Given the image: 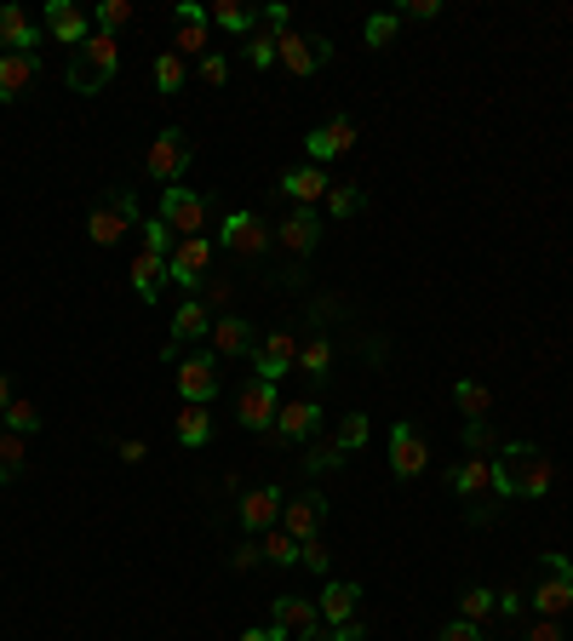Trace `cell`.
<instances>
[{"mask_svg":"<svg viewBox=\"0 0 573 641\" xmlns=\"http://www.w3.org/2000/svg\"><path fill=\"white\" fill-rule=\"evenodd\" d=\"M493 482H499V498H545L556 482V464L533 442H504L493 458Z\"/></svg>","mask_w":573,"mask_h":641,"instance_id":"obj_1","label":"cell"},{"mask_svg":"<svg viewBox=\"0 0 573 641\" xmlns=\"http://www.w3.org/2000/svg\"><path fill=\"white\" fill-rule=\"evenodd\" d=\"M115 70H121V46H115V35H92L75 46V58H70V70H63V81H70L75 92H104L110 81H115Z\"/></svg>","mask_w":573,"mask_h":641,"instance_id":"obj_2","label":"cell"},{"mask_svg":"<svg viewBox=\"0 0 573 641\" xmlns=\"http://www.w3.org/2000/svg\"><path fill=\"white\" fill-rule=\"evenodd\" d=\"M448 482H453V493L464 498V516L477 521V527L493 521V510L504 504V498H499V482H493V458H464Z\"/></svg>","mask_w":573,"mask_h":641,"instance_id":"obj_3","label":"cell"},{"mask_svg":"<svg viewBox=\"0 0 573 641\" xmlns=\"http://www.w3.org/2000/svg\"><path fill=\"white\" fill-rule=\"evenodd\" d=\"M533 607H539V619H562L573 607V561L567 556H539V567H533Z\"/></svg>","mask_w":573,"mask_h":641,"instance_id":"obj_4","label":"cell"},{"mask_svg":"<svg viewBox=\"0 0 573 641\" xmlns=\"http://www.w3.org/2000/svg\"><path fill=\"white\" fill-rule=\"evenodd\" d=\"M144 218H139V200H132V189H110L104 200L92 207V218H86V241L92 247H115L126 229H139Z\"/></svg>","mask_w":573,"mask_h":641,"instance_id":"obj_5","label":"cell"},{"mask_svg":"<svg viewBox=\"0 0 573 641\" xmlns=\"http://www.w3.org/2000/svg\"><path fill=\"white\" fill-rule=\"evenodd\" d=\"M190 166H195V138L178 126H166L161 138H150V178L166 184V189H178L190 178Z\"/></svg>","mask_w":573,"mask_h":641,"instance_id":"obj_6","label":"cell"},{"mask_svg":"<svg viewBox=\"0 0 573 641\" xmlns=\"http://www.w3.org/2000/svg\"><path fill=\"white\" fill-rule=\"evenodd\" d=\"M178 395H184V407H207L218 395V355L213 350H184L178 355Z\"/></svg>","mask_w":573,"mask_h":641,"instance_id":"obj_7","label":"cell"},{"mask_svg":"<svg viewBox=\"0 0 573 641\" xmlns=\"http://www.w3.org/2000/svg\"><path fill=\"white\" fill-rule=\"evenodd\" d=\"M269 241H276V229H269L258 213H229V218L218 224V247L235 252V258H264Z\"/></svg>","mask_w":573,"mask_h":641,"instance_id":"obj_8","label":"cell"},{"mask_svg":"<svg viewBox=\"0 0 573 641\" xmlns=\"http://www.w3.org/2000/svg\"><path fill=\"white\" fill-rule=\"evenodd\" d=\"M207 263H213V241L207 235H195V241H178L173 252H166V281H178L190 292L207 287Z\"/></svg>","mask_w":573,"mask_h":641,"instance_id":"obj_9","label":"cell"},{"mask_svg":"<svg viewBox=\"0 0 573 641\" xmlns=\"http://www.w3.org/2000/svg\"><path fill=\"white\" fill-rule=\"evenodd\" d=\"M161 224L173 229L178 241H195V235L207 229V200L190 195L184 184H178V189H166V200H161Z\"/></svg>","mask_w":573,"mask_h":641,"instance_id":"obj_10","label":"cell"},{"mask_svg":"<svg viewBox=\"0 0 573 641\" xmlns=\"http://www.w3.org/2000/svg\"><path fill=\"white\" fill-rule=\"evenodd\" d=\"M327 58H332V41H327V35H293V29H287L282 46H276V63H282L287 75H316Z\"/></svg>","mask_w":573,"mask_h":641,"instance_id":"obj_11","label":"cell"},{"mask_svg":"<svg viewBox=\"0 0 573 641\" xmlns=\"http://www.w3.org/2000/svg\"><path fill=\"white\" fill-rule=\"evenodd\" d=\"M276 413H282L276 384H264V379L242 384V395H235V418H242L247 430H276Z\"/></svg>","mask_w":573,"mask_h":641,"instance_id":"obj_12","label":"cell"},{"mask_svg":"<svg viewBox=\"0 0 573 641\" xmlns=\"http://www.w3.org/2000/svg\"><path fill=\"white\" fill-rule=\"evenodd\" d=\"M253 366L264 384H276L287 366H298V339L293 332H264V339H253Z\"/></svg>","mask_w":573,"mask_h":641,"instance_id":"obj_13","label":"cell"},{"mask_svg":"<svg viewBox=\"0 0 573 641\" xmlns=\"http://www.w3.org/2000/svg\"><path fill=\"white\" fill-rule=\"evenodd\" d=\"M316 241H321V218H316L310 207H293V213L276 224V247H282L287 258H310Z\"/></svg>","mask_w":573,"mask_h":641,"instance_id":"obj_14","label":"cell"},{"mask_svg":"<svg viewBox=\"0 0 573 641\" xmlns=\"http://www.w3.org/2000/svg\"><path fill=\"white\" fill-rule=\"evenodd\" d=\"M424 464H430L424 435H419L413 424H396V430H390V469H396L401 482H413V476H424Z\"/></svg>","mask_w":573,"mask_h":641,"instance_id":"obj_15","label":"cell"},{"mask_svg":"<svg viewBox=\"0 0 573 641\" xmlns=\"http://www.w3.org/2000/svg\"><path fill=\"white\" fill-rule=\"evenodd\" d=\"M305 149H310V166H321V161H332V155H350V149H356V121H350V115L321 121L310 138H305Z\"/></svg>","mask_w":573,"mask_h":641,"instance_id":"obj_16","label":"cell"},{"mask_svg":"<svg viewBox=\"0 0 573 641\" xmlns=\"http://www.w3.org/2000/svg\"><path fill=\"white\" fill-rule=\"evenodd\" d=\"M321 521H327V498L321 493H298V498L282 504V527L298 538V545H310V538L321 533Z\"/></svg>","mask_w":573,"mask_h":641,"instance_id":"obj_17","label":"cell"},{"mask_svg":"<svg viewBox=\"0 0 573 641\" xmlns=\"http://www.w3.org/2000/svg\"><path fill=\"white\" fill-rule=\"evenodd\" d=\"M207 332H213L207 303H201V298L178 303V316H173V344H166V361H178V355H184V344H201Z\"/></svg>","mask_w":573,"mask_h":641,"instance_id":"obj_18","label":"cell"},{"mask_svg":"<svg viewBox=\"0 0 573 641\" xmlns=\"http://www.w3.org/2000/svg\"><path fill=\"white\" fill-rule=\"evenodd\" d=\"M35 75H41V58L35 52H0V104L23 97L29 86H35Z\"/></svg>","mask_w":573,"mask_h":641,"instance_id":"obj_19","label":"cell"},{"mask_svg":"<svg viewBox=\"0 0 573 641\" xmlns=\"http://www.w3.org/2000/svg\"><path fill=\"white\" fill-rule=\"evenodd\" d=\"M41 29H47L52 41H63V46H81V41L92 35V18H86L81 7H70V0H52L47 18H41Z\"/></svg>","mask_w":573,"mask_h":641,"instance_id":"obj_20","label":"cell"},{"mask_svg":"<svg viewBox=\"0 0 573 641\" xmlns=\"http://www.w3.org/2000/svg\"><path fill=\"white\" fill-rule=\"evenodd\" d=\"M178 18V41H173V52L178 58H207V7H195V0H184V7L173 12Z\"/></svg>","mask_w":573,"mask_h":641,"instance_id":"obj_21","label":"cell"},{"mask_svg":"<svg viewBox=\"0 0 573 641\" xmlns=\"http://www.w3.org/2000/svg\"><path fill=\"white\" fill-rule=\"evenodd\" d=\"M356 601H361V590H356L350 579H327V590H321V601H316V613H321L327 630H345V624L356 619Z\"/></svg>","mask_w":573,"mask_h":641,"instance_id":"obj_22","label":"cell"},{"mask_svg":"<svg viewBox=\"0 0 573 641\" xmlns=\"http://www.w3.org/2000/svg\"><path fill=\"white\" fill-rule=\"evenodd\" d=\"M316 430H321V401H282V413H276L282 442H310Z\"/></svg>","mask_w":573,"mask_h":641,"instance_id":"obj_23","label":"cell"},{"mask_svg":"<svg viewBox=\"0 0 573 641\" xmlns=\"http://www.w3.org/2000/svg\"><path fill=\"white\" fill-rule=\"evenodd\" d=\"M282 487H253V493H242V527L247 533H269L282 521Z\"/></svg>","mask_w":573,"mask_h":641,"instance_id":"obj_24","label":"cell"},{"mask_svg":"<svg viewBox=\"0 0 573 641\" xmlns=\"http://www.w3.org/2000/svg\"><path fill=\"white\" fill-rule=\"evenodd\" d=\"M327 189H332V184H327L321 166H293V173L282 178V195L293 200V207H310V213L327 200Z\"/></svg>","mask_w":573,"mask_h":641,"instance_id":"obj_25","label":"cell"},{"mask_svg":"<svg viewBox=\"0 0 573 641\" xmlns=\"http://www.w3.org/2000/svg\"><path fill=\"white\" fill-rule=\"evenodd\" d=\"M269 619H276V630H287L293 641H298V635H310V630L321 624V613H316V601H310V596H276Z\"/></svg>","mask_w":573,"mask_h":641,"instance_id":"obj_26","label":"cell"},{"mask_svg":"<svg viewBox=\"0 0 573 641\" xmlns=\"http://www.w3.org/2000/svg\"><path fill=\"white\" fill-rule=\"evenodd\" d=\"M0 46L7 52H35L41 46V29L29 23L23 7H0Z\"/></svg>","mask_w":573,"mask_h":641,"instance_id":"obj_27","label":"cell"},{"mask_svg":"<svg viewBox=\"0 0 573 641\" xmlns=\"http://www.w3.org/2000/svg\"><path fill=\"white\" fill-rule=\"evenodd\" d=\"M207 339H213V355H242V350L253 355V321H242V316H218Z\"/></svg>","mask_w":573,"mask_h":641,"instance_id":"obj_28","label":"cell"},{"mask_svg":"<svg viewBox=\"0 0 573 641\" xmlns=\"http://www.w3.org/2000/svg\"><path fill=\"white\" fill-rule=\"evenodd\" d=\"M161 287H166V258L144 247L139 258H132V292H139L144 303H155V298H161Z\"/></svg>","mask_w":573,"mask_h":641,"instance_id":"obj_29","label":"cell"},{"mask_svg":"<svg viewBox=\"0 0 573 641\" xmlns=\"http://www.w3.org/2000/svg\"><path fill=\"white\" fill-rule=\"evenodd\" d=\"M173 435H178V447H207L213 442V413L207 407H184L178 424H173Z\"/></svg>","mask_w":573,"mask_h":641,"instance_id":"obj_30","label":"cell"},{"mask_svg":"<svg viewBox=\"0 0 573 641\" xmlns=\"http://www.w3.org/2000/svg\"><path fill=\"white\" fill-rule=\"evenodd\" d=\"M453 401H459L464 424H477V418L493 413V395H488V384H477V379H459V384H453Z\"/></svg>","mask_w":573,"mask_h":641,"instance_id":"obj_31","label":"cell"},{"mask_svg":"<svg viewBox=\"0 0 573 641\" xmlns=\"http://www.w3.org/2000/svg\"><path fill=\"white\" fill-rule=\"evenodd\" d=\"M207 18H213L218 29H229V35H253V29H258V18H253L247 7H235V0H218V7H207Z\"/></svg>","mask_w":573,"mask_h":641,"instance_id":"obj_32","label":"cell"},{"mask_svg":"<svg viewBox=\"0 0 573 641\" xmlns=\"http://www.w3.org/2000/svg\"><path fill=\"white\" fill-rule=\"evenodd\" d=\"M298 373H310L316 384L332 373V344L327 339H310V344H298Z\"/></svg>","mask_w":573,"mask_h":641,"instance_id":"obj_33","label":"cell"},{"mask_svg":"<svg viewBox=\"0 0 573 641\" xmlns=\"http://www.w3.org/2000/svg\"><path fill=\"white\" fill-rule=\"evenodd\" d=\"M258 550H264V561L293 567V561H298V538H293L287 527H276V533H264V538H258Z\"/></svg>","mask_w":573,"mask_h":641,"instance_id":"obj_34","label":"cell"},{"mask_svg":"<svg viewBox=\"0 0 573 641\" xmlns=\"http://www.w3.org/2000/svg\"><path fill=\"white\" fill-rule=\"evenodd\" d=\"M276 46H282V35L258 23L253 35H247V63H253V70H269V63H276Z\"/></svg>","mask_w":573,"mask_h":641,"instance_id":"obj_35","label":"cell"},{"mask_svg":"<svg viewBox=\"0 0 573 641\" xmlns=\"http://www.w3.org/2000/svg\"><path fill=\"white\" fill-rule=\"evenodd\" d=\"M184 81H190V63H184L178 52H161V58H155V86H161V92H184Z\"/></svg>","mask_w":573,"mask_h":641,"instance_id":"obj_36","label":"cell"},{"mask_svg":"<svg viewBox=\"0 0 573 641\" xmlns=\"http://www.w3.org/2000/svg\"><path fill=\"white\" fill-rule=\"evenodd\" d=\"M126 23H132V0H104V7L92 12L98 35H115V29H126Z\"/></svg>","mask_w":573,"mask_h":641,"instance_id":"obj_37","label":"cell"},{"mask_svg":"<svg viewBox=\"0 0 573 641\" xmlns=\"http://www.w3.org/2000/svg\"><path fill=\"white\" fill-rule=\"evenodd\" d=\"M321 207H327L332 224H339V218H356V213H361V189H356V184H339V189H327Z\"/></svg>","mask_w":573,"mask_h":641,"instance_id":"obj_38","label":"cell"},{"mask_svg":"<svg viewBox=\"0 0 573 641\" xmlns=\"http://www.w3.org/2000/svg\"><path fill=\"white\" fill-rule=\"evenodd\" d=\"M18 469H23V435L0 424V482H12Z\"/></svg>","mask_w":573,"mask_h":641,"instance_id":"obj_39","label":"cell"},{"mask_svg":"<svg viewBox=\"0 0 573 641\" xmlns=\"http://www.w3.org/2000/svg\"><path fill=\"white\" fill-rule=\"evenodd\" d=\"M504 442H499V435L488 430V418H477V424H464V453L470 458H488V453H499Z\"/></svg>","mask_w":573,"mask_h":641,"instance_id":"obj_40","label":"cell"},{"mask_svg":"<svg viewBox=\"0 0 573 641\" xmlns=\"http://www.w3.org/2000/svg\"><path fill=\"white\" fill-rule=\"evenodd\" d=\"M0 424H7V430H18V435H29V430H41V407H35V401H12V407L7 413H0Z\"/></svg>","mask_w":573,"mask_h":641,"instance_id":"obj_41","label":"cell"},{"mask_svg":"<svg viewBox=\"0 0 573 641\" xmlns=\"http://www.w3.org/2000/svg\"><path fill=\"white\" fill-rule=\"evenodd\" d=\"M493 607H499V596H493V590H464V596H459V619L482 624V619L493 613Z\"/></svg>","mask_w":573,"mask_h":641,"instance_id":"obj_42","label":"cell"},{"mask_svg":"<svg viewBox=\"0 0 573 641\" xmlns=\"http://www.w3.org/2000/svg\"><path fill=\"white\" fill-rule=\"evenodd\" d=\"M332 464H345V447L339 442H310V453H305L310 476H321V469H332Z\"/></svg>","mask_w":573,"mask_h":641,"instance_id":"obj_43","label":"cell"},{"mask_svg":"<svg viewBox=\"0 0 573 641\" xmlns=\"http://www.w3.org/2000/svg\"><path fill=\"white\" fill-rule=\"evenodd\" d=\"M361 35H367V46H390L396 41V12H374L361 23Z\"/></svg>","mask_w":573,"mask_h":641,"instance_id":"obj_44","label":"cell"},{"mask_svg":"<svg viewBox=\"0 0 573 641\" xmlns=\"http://www.w3.org/2000/svg\"><path fill=\"white\" fill-rule=\"evenodd\" d=\"M139 229H144V247H150V252H161V258H166V252H173V247H178V235H173V229H166L161 218H150V224H139Z\"/></svg>","mask_w":573,"mask_h":641,"instance_id":"obj_45","label":"cell"},{"mask_svg":"<svg viewBox=\"0 0 573 641\" xmlns=\"http://www.w3.org/2000/svg\"><path fill=\"white\" fill-rule=\"evenodd\" d=\"M339 447H345V453L367 447V418H361V413H345V424H339Z\"/></svg>","mask_w":573,"mask_h":641,"instance_id":"obj_46","label":"cell"},{"mask_svg":"<svg viewBox=\"0 0 573 641\" xmlns=\"http://www.w3.org/2000/svg\"><path fill=\"white\" fill-rule=\"evenodd\" d=\"M361 635H367V624H361V619H350L345 630H327V624H316L310 635H298V641H361Z\"/></svg>","mask_w":573,"mask_h":641,"instance_id":"obj_47","label":"cell"},{"mask_svg":"<svg viewBox=\"0 0 573 641\" xmlns=\"http://www.w3.org/2000/svg\"><path fill=\"white\" fill-rule=\"evenodd\" d=\"M201 81L224 86V81H229V58H224V52H207V58H201Z\"/></svg>","mask_w":573,"mask_h":641,"instance_id":"obj_48","label":"cell"},{"mask_svg":"<svg viewBox=\"0 0 573 641\" xmlns=\"http://www.w3.org/2000/svg\"><path fill=\"white\" fill-rule=\"evenodd\" d=\"M298 561H305L310 572H327L332 561H327V545H321V538H310V545H298Z\"/></svg>","mask_w":573,"mask_h":641,"instance_id":"obj_49","label":"cell"},{"mask_svg":"<svg viewBox=\"0 0 573 641\" xmlns=\"http://www.w3.org/2000/svg\"><path fill=\"white\" fill-rule=\"evenodd\" d=\"M401 18L430 23V18H442V0H408V7H401Z\"/></svg>","mask_w":573,"mask_h":641,"instance_id":"obj_50","label":"cell"},{"mask_svg":"<svg viewBox=\"0 0 573 641\" xmlns=\"http://www.w3.org/2000/svg\"><path fill=\"white\" fill-rule=\"evenodd\" d=\"M436 641H482V624H470V619H453L442 635H436Z\"/></svg>","mask_w":573,"mask_h":641,"instance_id":"obj_51","label":"cell"},{"mask_svg":"<svg viewBox=\"0 0 573 641\" xmlns=\"http://www.w3.org/2000/svg\"><path fill=\"white\" fill-rule=\"evenodd\" d=\"M528 641H562V619H539V624L528 630Z\"/></svg>","mask_w":573,"mask_h":641,"instance_id":"obj_52","label":"cell"},{"mask_svg":"<svg viewBox=\"0 0 573 641\" xmlns=\"http://www.w3.org/2000/svg\"><path fill=\"white\" fill-rule=\"evenodd\" d=\"M493 613H504V619H522L528 607H522V596H516V590H504V596H499V607H493Z\"/></svg>","mask_w":573,"mask_h":641,"instance_id":"obj_53","label":"cell"},{"mask_svg":"<svg viewBox=\"0 0 573 641\" xmlns=\"http://www.w3.org/2000/svg\"><path fill=\"white\" fill-rule=\"evenodd\" d=\"M229 561H235V572H247V567H258V561H264V550H258V545H242Z\"/></svg>","mask_w":573,"mask_h":641,"instance_id":"obj_54","label":"cell"},{"mask_svg":"<svg viewBox=\"0 0 573 641\" xmlns=\"http://www.w3.org/2000/svg\"><path fill=\"white\" fill-rule=\"evenodd\" d=\"M115 453H121V464H144V458H150V447H144V442H121Z\"/></svg>","mask_w":573,"mask_h":641,"instance_id":"obj_55","label":"cell"},{"mask_svg":"<svg viewBox=\"0 0 573 641\" xmlns=\"http://www.w3.org/2000/svg\"><path fill=\"white\" fill-rule=\"evenodd\" d=\"M242 641H293V635H287V630H276V624H269V630H247Z\"/></svg>","mask_w":573,"mask_h":641,"instance_id":"obj_56","label":"cell"},{"mask_svg":"<svg viewBox=\"0 0 573 641\" xmlns=\"http://www.w3.org/2000/svg\"><path fill=\"white\" fill-rule=\"evenodd\" d=\"M12 401H18V395H12V379H0V413H7Z\"/></svg>","mask_w":573,"mask_h":641,"instance_id":"obj_57","label":"cell"}]
</instances>
